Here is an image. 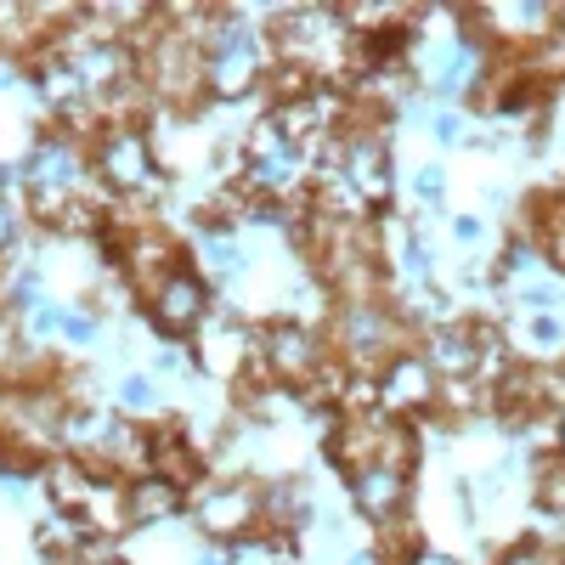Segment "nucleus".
<instances>
[{
    "instance_id": "obj_1",
    "label": "nucleus",
    "mask_w": 565,
    "mask_h": 565,
    "mask_svg": "<svg viewBox=\"0 0 565 565\" xmlns=\"http://www.w3.org/2000/svg\"><path fill=\"white\" fill-rule=\"evenodd\" d=\"M334 340H340L345 373H373V380H380V367L407 351V317L391 300H373V295L345 300L340 317H334Z\"/></svg>"
},
{
    "instance_id": "obj_2",
    "label": "nucleus",
    "mask_w": 565,
    "mask_h": 565,
    "mask_svg": "<svg viewBox=\"0 0 565 565\" xmlns=\"http://www.w3.org/2000/svg\"><path fill=\"white\" fill-rule=\"evenodd\" d=\"M90 175H97L114 199H136V193H153V186L164 181L159 170V153H153V136L148 125H103L97 136H90Z\"/></svg>"
},
{
    "instance_id": "obj_3",
    "label": "nucleus",
    "mask_w": 565,
    "mask_h": 565,
    "mask_svg": "<svg viewBox=\"0 0 565 565\" xmlns=\"http://www.w3.org/2000/svg\"><path fill=\"white\" fill-rule=\"evenodd\" d=\"M255 362L271 373L282 391H306L328 373V340L317 334L311 322H295V317H277L260 328L255 340Z\"/></svg>"
},
{
    "instance_id": "obj_4",
    "label": "nucleus",
    "mask_w": 565,
    "mask_h": 565,
    "mask_svg": "<svg viewBox=\"0 0 565 565\" xmlns=\"http://www.w3.org/2000/svg\"><path fill=\"white\" fill-rule=\"evenodd\" d=\"M260 85V40L249 23H221L204 34V97L210 103H238Z\"/></svg>"
},
{
    "instance_id": "obj_5",
    "label": "nucleus",
    "mask_w": 565,
    "mask_h": 565,
    "mask_svg": "<svg viewBox=\"0 0 565 565\" xmlns=\"http://www.w3.org/2000/svg\"><path fill=\"white\" fill-rule=\"evenodd\" d=\"M300 175H306V148L295 136H282V125L266 114L249 130V141H244V186L255 199H277L282 204V193H295Z\"/></svg>"
},
{
    "instance_id": "obj_6",
    "label": "nucleus",
    "mask_w": 565,
    "mask_h": 565,
    "mask_svg": "<svg viewBox=\"0 0 565 565\" xmlns=\"http://www.w3.org/2000/svg\"><path fill=\"white\" fill-rule=\"evenodd\" d=\"M186 514L210 543H238L244 532H260V492L244 481H204L186 498Z\"/></svg>"
},
{
    "instance_id": "obj_7",
    "label": "nucleus",
    "mask_w": 565,
    "mask_h": 565,
    "mask_svg": "<svg viewBox=\"0 0 565 565\" xmlns=\"http://www.w3.org/2000/svg\"><path fill=\"white\" fill-rule=\"evenodd\" d=\"M351 503L367 526H396L407 503H413V463L402 458H373L362 469H351Z\"/></svg>"
},
{
    "instance_id": "obj_8",
    "label": "nucleus",
    "mask_w": 565,
    "mask_h": 565,
    "mask_svg": "<svg viewBox=\"0 0 565 565\" xmlns=\"http://www.w3.org/2000/svg\"><path fill=\"white\" fill-rule=\"evenodd\" d=\"M340 181L351 186V199L367 210H391L396 193V170H391V141L373 136V130H345V148H340Z\"/></svg>"
},
{
    "instance_id": "obj_9",
    "label": "nucleus",
    "mask_w": 565,
    "mask_h": 565,
    "mask_svg": "<svg viewBox=\"0 0 565 565\" xmlns=\"http://www.w3.org/2000/svg\"><path fill=\"white\" fill-rule=\"evenodd\" d=\"M148 322L159 328L170 345H175V340H193L199 328L210 322V282H204L193 266L170 271L159 289L148 295Z\"/></svg>"
},
{
    "instance_id": "obj_10",
    "label": "nucleus",
    "mask_w": 565,
    "mask_h": 565,
    "mask_svg": "<svg viewBox=\"0 0 565 565\" xmlns=\"http://www.w3.org/2000/svg\"><path fill=\"white\" fill-rule=\"evenodd\" d=\"M441 402V380H436V367L424 362L418 345H407L402 356H391L380 367V407L396 413V418H418V413H436Z\"/></svg>"
},
{
    "instance_id": "obj_11",
    "label": "nucleus",
    "mask_w": 565,
    "mask_h": 565,
    "mask_svg": "<svg viewBox=\"0 0 565 565\" xmlns=\"http://www.w3.org/2000/svg\"><path fill=\"white\" fill-rule=\"evenodd\" d=\"M498 340L487 328H469V322H436L430 334H424V362L436 367V380H476V373L492 362Z\"/></svg>"
},
{
    "instance_id": "obj_12",
    "label": "nucleus",
    "mask_w": 565,
    "mask_h": 565,
    "mask_svg": "<svg viewBox=\"0 0 565 565\" xmlns=\"http://www.w3.org/2000/svg\"><path fill=\"white\" fill-rule=\"evenodd\" d=\"M119 492H125V521L130 526H164L175 514H186V498H193L186 487H175L164 476H136Z\"/></svg>"
},
{
    "instance_id": "obj_13",
    "label": "nucleus",
    "mask_w": 565,
    "mask_h": 565,
    "mask_svg": "<svg viewBox=\"0 0 565 565\" xmlns=\"http://www.w3.org/2000/svg\"><path fill=\"white\" fill-rule=\"evenodd\" d=\"M226 565H300V543L289 532H244L238 543H226Z\"/></svg>"
},
{
    "instance_id": "obj_14",
    "label": "nucleus",
    "mask_w": 565,
    "mask_h": 565,
    "mask_svg": "<svg viewBox=\"0 0 565 565\" xmlns=\"http://www.w3.org/2000/svg\"><path fill=\"white\" fill-rule=\"evenodd\" d=\"M34 328H40V334H57V340H74V345H90V340L103 334L97 317L68 311V306H40V311H34Z\"/></svg>"
},
{
    "instance_id": "obj_15",
    "label": "nucleus",
    "mask_w": 565,
    "mask_h": 565,
    "mask_svg": "<svg viewBox=\"0 0 565 565\" xmlns=\"http://www.w3.org/2000/svg\"><path fill=\"white\" fill-rule=\"evenodd\" d=\"M521 340L532 345V356H565V311H537V317H521Z\"/></svg>"
},
{
    "instance_id": "obj_16",
    "label": "nucleus",
    "mask_w": 565,
    "mask_h": 565,
    "mask_svg": "<svg viewBox=\"0 0 565 565\" xmlns=\"http://www.w3.org/2000/svg\"><path fill=\"white\" fill-rule=\"evenodd\" d=\"M402 271L418 282V289H436V249L418 238V232H407L402 238Z\"/></svg>"
},
{
    "instance_id": "obj_17",
    "label": "nucleus",
    "mask_w": 565,
    "mask_h": 565,
    "mask_svg": "<svg viewBox=\"0 0 565 565\" xmlns=\"http://www.w3.org/2000/svg\"><path fill=\"white\" fill-rule=\"evenodd\" d=\"M119 407L125 413H153L159 407V380L153 373H130V380L119 385Z\"/></svg>"
},
{
    "instance_id": "obj_18",
    "label": "nucleus",
    "mask_w": 565,
    "mask_h": 565,
    "mask_svg": "<svg viewBox=\"0 0 565 565\" xmlns=\"http://www.w3.org/2000/svg\"><path fill=\"white\" fill-rule=\"evenodd\" d=\"M413 199H418L424 210H441V204H447V170H441V164H418Z\"/></svg>"
},
{
    "instance_id": "obj_19",
    "label": "nucleus",
    "mask_w": 565,
    "mask_h": 565,
    "mask_svg": "<svg viewBox=\"0 0 565 565\" xmlns=\"http://www.w3.org/2000/svg\"><path fill=\"white\" fill-rule=\"evenodd\" d=\"M18 238H23V210L12 199H0V255H12Z\"/></svg>"
},
{
    "instance_id": "obj_20",
    "label": "nucleus",
    "mask_w": 565,
    "mask_h": 565,
    "mask_svg": "<svg viewBox=\"0 0 565 565\" xmlns=\"http://www.w3.org/2000/svg\"><path fill=\"white\" fill-rule=\"evenodd\" d=\"M452 238H458V249H476L487 238V226L476 215H452Z\"/></svg>"
},
{
    "instance_id": "obj_21",
    "label": "nucleus",
    "mask_w": 565,
    "mask_h": 565,
    "mask_svg": "<svg viewBox=\"0 0 565 565\" xmlns=\"http://www.w3.org/2000/svg\"><path fill=\"white\" fill-rule=\"evenodd\" d=\"M458 125H463L458 114H436V125H430V130H436L441 148H458V141H463V130H458Z\"/></svg>"
},
{
    "instance_id": "obj_22",
    "label": "nucleus",
    "mask_w": 565,
    "mask_h": 565,
    "mask_svg": "<svg viewBox=\"0 0 565 565\" xmlns=\"http://www.w3.org/2000/svg\"><path fill=\"white\" fill-rule=\"evenodd\" d=\"M498 565H554V559H548V554H543L537 543H521V548H509V554H503Z\"/></svg>"
},
{
    "instance_id": "obj_23",
    "label": "nucleus",
    "mask_w": 565,
    "mask_h": 565,
    "mask_svg": "<svg viewBox=\"0 0 565 565\" xmlns=\"http://www.w3.org/2000/svg\"><path fill=\"white\" fill-rule=\"evenodd\" d=\"M402 565H458L452 554H441V548H407V559Z\"/></svg>"
},
{
    "instance_id": "obj_24",
    "label": "nucleus",
    "mask_w": 565,
    "mask_h": 565,
    "mask_svg": "<svg viewBox=\"0 0 565 565\" xmlns=\"http://www.w3.org/2000/svg\"><path fill=\"white\" fill-rule=\"evenodd\" d=\"M554 452H559V463H565V413H559V430H554Z\"/></svg>"
},
{
    "instance_id": "obj_25",
    "label": "nucleus",
    "mask_w": 565,
    "mask_h": 565,
    "mask_svg": "<svg viewBox=\"0 0 565 565\" xmlns=\"http://www.w3.org/2000/svg\"><path fill=\"white\" fill-rule=\"evenodd\" d=\"M351 565H385V554H356Z\"/></svg>"
},
{
    "instance_id": "obj_26",
    "label": "nucleus",
    "mask_w": 565,
    "mask_h": 565,
    "mask_svg": "<svg viewBox=\"0 0 565 565\" xmlns=\"http://www.w3.org/2000/svg\"><path fill=\"white\" fill-rule=\"evenodd\" d=\"M554 29H559V40H565V7H559V23H554Z\"/></svg>"
},
{
    "instance_id": "obj_27",
    "label": "nucleus",
    "mask_w": 565,
    "mask_h": 565,
    "mask_svg": "<svg viewBox=\"0 0 565 565\" xmlns=\"http://www.w3.org/2000/svg\"><path fill=\"white\" fill-rule=\"evenodd\" d=\"M0 418H7V391H0Z\"/></svg>"
},
{
    "instance_id": "obj_28",
    "label": "nucleus",
    "mask_w": 565,
    "mask_h": 565,
    "mask_svg": "<svg viewBox=\"0 0 565 565\" xmlns=\"http://www.w3.org/2000/svg\"><path fill=\"white\" fill-rule=\"evenodd\" d=\"M559 565H565V554H559Z\"/></svg>"
}]
</instances>
